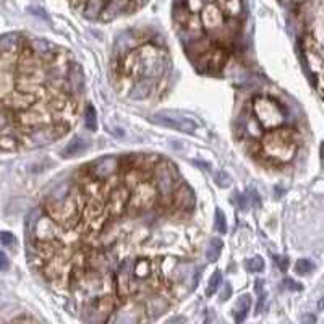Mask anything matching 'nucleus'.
<instances>
[{
    "mask_svg": "<svg viewBox=\"0 0 324 324\" xmlns=\"http://www.w3.org/2000/svg\"><path fill=\"white\" fill-rule=\"evenodd\" d=\"M295 269H297V273H299V274L305 276V274L311 273V271L314 269V262L310 261V259H306V258H302V259H299V262H297Z\"/></svg>",
    "mask_w": 324,
    "mask_h": 324,
    "instance_id": "obj_17",
    "label": "nucleus"
},
{
    "mask_svg": "<svg viewBox=\"0 0 324 324\" xmlns=\"http://www.w3.org/2000/svg\"><path fill=\"white\" fill-rule=\"evenodd\" d=\"M284 285H287V288H290V290H302V285L297 284L295 281H292V279H285Z\"/></svg>",
    "mask_w": 324,
    "mask_h": 324,
    "instance_id": "obj_20",
    "label": "nucleus"
},
{
    "mask_svg": "<svg viewBox=\"0 0 324 324\" xmlns=\"http://www.w3.org/2000/svg\"><path fill=\"white\" fill-rule=\"evenodd\" d=\"M230 297V284H225V287H224V293L221 295V299L222 300H227Z\"/></svg>",
    "mask_w": 324,
    "mask_h": 324,
    "instance_id": "obj_23",
    "label": "nucleus"
},
{
    "mask_svg": "<svg viewBox=\"0 0 324 324\" xmlns=\"http://www.w3.org/2000/svg\"><path fill=\"white\" fill-rule=\"evenodd\" d=\"M216 229H217V232H221V233L227 232L225 216H224V213L221 211V209H217V211H216Z\"/></svg>",
    "mask_w": 324,
    "mask_h": 324,
    "instance_id": "obj_18",
    "label": "nucleus"
},
{
    "mask_svg": "<svg viewBox=\"0 0 324 324\" xmlns=\"http://www.w3.org/2000/svg\"><path fill=\"white\" fill-rule=\"evenodd\" d=\"M153 122L161 127H167L177 131H183V133H195L198 125L193 120L185 119V117H173V112H161L153 115Z\"/></svg>",
    "mask_w": 324,
    "mask_h": 324,
    "instance_id": "obj_2",
    "label": "nucleus"
},
{
    "mask_svg": "<svg viewBox=\"0 0 324 324\" xmlns=\"http://www.w3.org/2000/svg\"><path fill=\"white\" fill-rule=\"evenodd\" d=\"M274 261L277 262L279 266H281V269H282V271H285V269H287V259H284V258H281V256H274Z\"/></svg>",
    "mask_w": 324,
    "mask_h": 324,
    "instance_id": "obj_22",
    "label": "nucleus"
},
{
    "mask_svg": "<svg viewBox=\"0 0 324 324\" xmlns=\"http://www.w3.org/2000/svg\"><path fill=\"white\" fill-rule=\"evenodd\" d=\"M173 203L177 208L183 209V211H191L195 208V195L187 185H180L179 190L173 195Z\"/></svg>",
    "mask_w": 324,
    "mask_h": 324,
    "instance_id": "obj_6",
    "label": "nucleus"
},
{
    "mask_svg": "<svg viewBox=\"0 0 324 324\" xmlns=\"http://www.w3.org/2000/svg\"><path fill=\"white\" fill-rule=\"evenodd\" d=\"M90 141H87V139H84V138H76V139H73L72 143H68L67 144V148L62 151V154H64V157H73V156H78V154H81V153H84L87 148H90Z\"/></svg>",
    "mask_w": 324,
    "mask_h": 324,
    "instance_id": "obj_8",
    "label": "nucleus"
},
{
    "mask_svg": "<svg viewBox=\"0 0 324 324\" xmlns=\"http://www.w3.org/2000/svg\"><path fill=\"white\" fill-rule=\"evenodd\" d=\"M201 23H203L204 30L209 31L211 34H219L221 30L227 28L225 15L216 4H209V5L203 7V12H201Z\"/></svg>",
    "mask_w": 324,
    "mask_h": 324,
    "instance_id": "obj_3",
    "label": "nucleus"
},
{
    "mask_svg": "<svg viewBox=\"0 0 324 324\" xmlns=\"http://www.w3.org/2000/svg\"><path fill=\"white\" fill-rule=\"evenodd\" d=\"M245 268H247L250 273H259V271L264 269V259L261 256H253L245 262Z\"/></svg>",
    "mask_w": 324,
    "mask_h": 324,
    "instance_id": "obj_16",
    "label": "nucleus"
},
{
    "mask_svg": "<svg viewBox=\"0 0 324 324\" xmlns=\"http://www.w3.org/2000/svg\"><path fill=\"white\" fill-rule=\"evenodd\" d=\"M221 251H222V242L219 239H213L211 242H209L208 248H206L208 261H216L219 258V255H221Z\"/></svg>",
    "mask_w": 324,
    "mask_h": 324,
    "instance_id": "obj_11",
    "label": "nucleus"
},
{
    "mask_svg": "<svg viewBox=\"0 0 324 324\" xmlns=\"http://www.w3.org/2000/svg\"><path fill=\"white\" fill-rule=\"evenodd\" d=\"M16 44H18V38H16V34H7V36L0 38V52H13Z\"/></svg>",
    "mask_w": 324,
    "mask_h": 324,
    "instance_id": "obj_12",
    "label": "nucleus"
},
{
    "mask_svg": "<svg viewBox=\"0 0 324 324\" xmlns=\"http://www.w3.org/2000/svg\"><path fill=\"white\" fill-rule=\"evenodd\" d=\"M31 47H33V52H38L41 55H49L52 50V46L44 39H33Z\"/></svg>",
    "mask_w": 324,
    "mask_h": 324,
    "instance_id": "obj_14",
    "label": "nucleus"
},
{
    "mask_svg": "<svg viewBox=\"0 0 324 324\" xmlns=\"http://www.w3.org/2000/svg\"><path fill=\"white\" fill-rule=\"evenodd\" d=\"M130 2L131 0H107L106 5H104V8H102V12H101V18L102 20H112L115 15L127 12L130 8Z\"/></svg>",
    "mask_w": 324,
    "mask_h": 324,
    "instance_id": "obj_7",
    "label": "nucleus"
},
{
    "mask_svg": "<svg viewBox=\"0 0 324 324\" xmlns=\"http://www.w3.org/2000/svg\"><path fill=\"white\" fill-rule=\"evenodd\" d=\"M255 112L258 113V119L261 120V124L264 127H271V125H279L284 120V113L281 110V107L274 104L273 101L264 99V98H258L255 99Z\"/></svg>",
    "mask_w": 324,
    "mask_h": 324,
    "instance_id": "obj_1",
    "label": "nucleus"
},
{
    "mask_svg": "<svg viewBox=\"0 0 324 324\" xmlns=\"http://www.w3.org/2000/svg\"><path fill=\"white\" fill-rule=\"evenodd\" d=\"M250 306H251V299L250 295H243L240 297V300L237 303V310H235V318H237L239 322H242L245 318H247V314L250 311Z\"/></svg>",
    "mask_w": 324,
    "mask_h": 324,
    "instance_id": "obj_10",
    "label": "nucleus"
},
{
    "mask_svg": "<svg viewBox=\"0 0 324 324\" xmlns=\"http://www.w3.org/2000/svg\"><path fill=\"white\" fill-rule=\"evenodd\" d=\"M217 7L221 8L224 15L233 18V16H237L240 13L242 2H240V0H219V5Z\"/></svg>",
    "mask_w": 324,
    "mask_h": 324,
    "instance_id": "obj_9",
    "label": "nucleus"
},
{
    "mask_svg": "<svg viewBox=\"0 0 324 324\" xmlns=\"http://www.w3.org/2000/svg\"><path fill=\"white\" fill-rule=\"evenodd\" d=\"M117 167H119V161L115 157H106V159H101L96 164H93L90 173L96 182H104L115 175Z\"/></svg>",
    "mask_w": 324,
    "mask_h": 324,
    "instance_id": "obj_4",
    "label": "nucleus"
},
{
    "mask_svg": "<svg viewBox=\"0 0 324 324\" xmlns=\"http://www.w3.org/2000/svg\"><path fill=\"white\" fill-rule=\"evenodd\" d=\"M0 269H2V271L8 269V258H7V255L4 251H0Z\"/></svg>",
    "mask_w": 324,
    "mask_h": 324,
    "instance_id": "obj_21",
    "label": "nucleus"
},
{
    "mask_svg": "<svg viewBox=\"0 0 324 324\" xmlns=\"http://www.w3.org/2000/svg\"><path fill=\"white\" fill-rule=\"evenodd\" d=\"M84 120H86V128L87 130H91V131L98 130V117H96V109L91 106V104L86 107V117H84Z\"/></svg>",
    "mask_w": 324,
    "mask_h": 324,
    "instance_id": "obj_15",
    "label": "nucleus"
},
{
    "mask_svg": "<svg viewBox=\"0 0 324 324\" xmlns=\"http://www.w3.org/2000/svg\"><path fill=\"white\" fill-rule=\"evenodd\" d=\"M0 242L8 247V245H13L16 242V239H15V235L10 233V232H0Z\"/></svg>",
    "mask_w": 324,
    "mask_h": 324,
    "instance_id": "obj_19",
    "label": "nucleus"
},
{
    "mask_svg": "<svg viewBox=\"0 0 324 324\" xmlns=\"http://www.w3.org/2000/svg\"><path fill=\"white\" fill-rule=\"evenodd\" d=\"M221 282H222V274H221V271L216 269V271H214V274H213V277L209 279V285H208L206 295H208V297L214 295V293L219 290V287H221Z\"/></svg>",
    "mask_w": 324,
    "mask_h": 324,
    "instance_id": "obj_13",
    "label": "nucleus"
},
{
    "mask_svg": "<svg viewBox=\"0 0 324 324\" xmlns=\"http://www.w3.org/2000/svg\"><path fill=\"white\" fill-rule=\"evenodd\" d=\"M172 169H169L167 165H161L159 169H156V188L162 196H167L172 193Z\"/></svg>",
    "mask_w": 324,
    "mask_h": 324,
    "instance_id": "obj_5",
    "label": "nucleus"
}]
</instances>
